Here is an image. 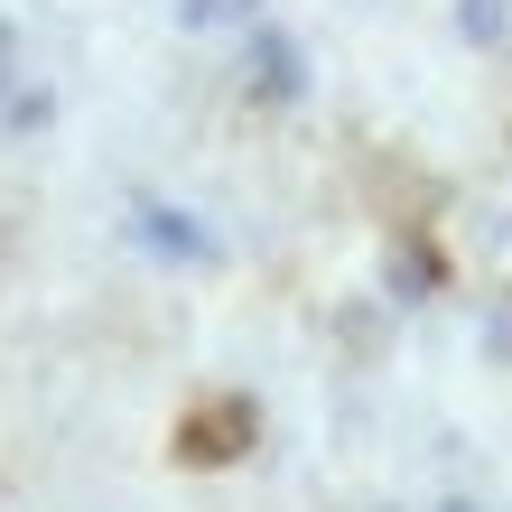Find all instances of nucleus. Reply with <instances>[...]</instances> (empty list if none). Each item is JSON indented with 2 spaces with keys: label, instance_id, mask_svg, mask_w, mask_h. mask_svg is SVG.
Returning <instances> with one entry per match:
<instances>
[{
  "label": "nucleus",
  "instance_id": "nucleus-1",
  "mask_svg": "<svg viewBox=\"0 0 512 512\" xmlns=\"http://www.w3.org/2000/svg\"><path fill=\"white\" fill-rule=\"evenodd\" d=\"M252 0H187V28H215V19H243Z\"/></svg>",
  "mask_w": 512,
  "mask_h": 512
}]
</instances>
